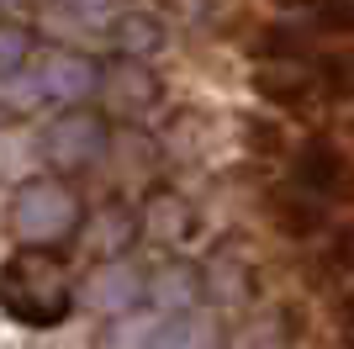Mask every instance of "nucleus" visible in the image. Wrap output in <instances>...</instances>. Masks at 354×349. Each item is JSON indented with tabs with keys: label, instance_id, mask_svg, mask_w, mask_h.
Here are the masks:
<instances>
[{
	"label": "nucleus",
	"instance_id": "aec40b11",
	"mask_svg": "<svg viewBox=\"0 0 354 349\" xmlns=\"http://www.w3.org/2000/svg\"><path fill=\"white\" fill-rule=\"evenodd\" d=\"M301 53H307V37L296 27H270L259 32V58H286V64H301Z\"/></svg>",
	"mask_w": 354,
	"mask_h": 349
},
{
	"label": "nucleus",
	"instance_id": "5701e85b",
	"mask_svg": "<svg viewBox=\"0 0 354 349\" xmlns=\"http://www.w3.org/2000/svg\"><path fill=\"white\" fill-rule=\"evenodd\" d=\"M0 6H16V0H0Z\"/></svg>",
	"mask_w": 354,
	"mask_h": 349
},
{
	"label": "nucleus",
	"instance_id": "f8f14e48",
	"mask_svg": "<svg viewBox=\"0 0 354 349\" xmlns=\"http://www.w3.org/2000/svg\"><path fill=\"white\" fill-rule=\"evenodd\" d=\"M201 276H207V302H217V307H238L254 296V270L238 260L233 249H217L201 265Z\"/></svg>",
	"mask_w": 354,
	"mask_h": 349
},
{
	"label": "nucleus",
	"instance_id": "a211bd4d",
	"mask_svg": "<svg viewBox=\"0 0 354 349\" xmlns=\"http://www.w3.org/2000/svg\"><path fill=\"white\" fill-rule=\"evenodd\" d=\"M32 154H43V143L32 148V138L21 127H0V180H27Z\"/></svg>",
	"mask_w": 354,
	"mask_h": 349
},
{
	"label": "nucleus",
	"instance_id": "4be33fe9",
	"mask_svg": "<svg viewBox=\"0 0 354 349\" xmlns=\"http://www.w3.org/2000/svg\"><path fill=\"white\" fill-rule=\"evenodd\" d=\"M74 6H95V0H74Z\"/></svg>",
	"mask_w": 354,
	"mask_h": 349
},
{
	"label": "nucleus",
	"instance_id": "20e7f679",
	"mask_svg": "<svg viewBox=\"0 0 354 349\" xmlns=\"http://www.w3.org/2000/svg\"><path fill=\"white\" fill-rule=\"evenodd\" d=\"M80 302H85L90 312H101V318L138 312V307L148 302V276L138 270V265H127L122 254L117 260H101L85 280H80Z\"/></svg>",
	"mask_w": 354,
	"mask_h": 349
},
{
	"label": "nucleus",
	"instance_id": "6ab92c4d",
	"mask_svg": "<svg viewBox=\"0 0 354 349\" xmlns=\"http://www.w3.org/2000/svg\"><path fill=\"white\" fill-rule=\"evenodd\" d=\"M32 58V32L21 21H0V74H16Z\"/></svg>",
	"mask_w": 354,
	"mask_h": 349
},
{
	"label": "nucleus",
	"instance_id": "7ed1b4c3",
	"mask_svg": "<svg viewBox=\"0 0 354 349\" xmlns=\"http://www.w3.org/2000/svg\"><path fill=\"white\" fill-rule=\"evenodd\" d=\"M106 127L101 111H90V106H64L53 122L43 127V159L53 170H90V164L106 154Z\"/></svg>",
	"mask_w": 354,
	"mask_h": 349
},
{
	"label": "nucleus",
	"instance_id": "f257e3e1",
	"mask_svg": "<svg viewBox=\"0 0 354 349\" xmlns=\"http://www.w3.org/2000/svg\"><path fill=\"white\" fill-rule=\"evenodd\" d=\"M80 302V286L69 276V260L48 244H21L0 265V312L27 328H53Z\"/></svg>",
	"mask_w": 354,
	"mask_h": 349
},
{
	"label": "nucleus",
	"instance_id": "412c9836",
	"mask_svg": "<svg viewBox=\"0 0 354 349\" xmlns=\"http://www.w3.org/2000/svg\"><path fill=\"white\" fill-rule=\"evenodd\" d=\"M312 27L328 32V37L354 32V0H317V6H312Z\"/></svg>",
	"mask_w": 354,
	"mask_h": 349
},
{
	"label": "nucleus",
	"instance_id": "2eb2a0df",
	"mask_svg": "<svg viewBox=\"0 0 354 349\" xmlns=\"http://www.w3.org/2000/svg\"><path fill=\"white\" fill-rule=\"evenodd\" d=\"M111 43L122 48V58H148L164 48V21H153L148 11H127L111 21Z\"/></svg>",
	"mask_w": 354,
	"mask_h": 349
},
{
	"label": "nucleus",
	"instance_id": "0eeeda50",
	"mask_svg": "<svg viewBox=\"0 0 354 349\" xmlns=\"http://www.w3.org/2000/svg\"><path fill=\"white\" fill-rule=\"evenodd\" d=\"M296 186L312 190V196H344V186H349V159H344L328 138H312V143H301V154H296Z\"/></svg>",
	"mask_w": 354,
	"mask_h": 349
},
{
	"label": "nucleus",
	"instance_id": "9b49d317",
	"mask_svg": "<svg viewBox=\"0 0 354 349\" xmlns=\"http://www.w3.org/2000/svg\"><path fill=\"white\" fill-rule=\"evenodd\" d=\"M143 238V217H133L127 206H101L95 217L85 222V244L101 254V260H117Z\"/></svg>",
	"mask_w": 354,
	"mask_h": 349
},
{
	"label": "nucleus",
	"instance_id": "39448f33",
	"mask_svg": "<svg viewBox=\"0 0 354 349\" xmlns=\"http://www.w3.org/2000/svg\"><path fill=\"white\" fill-rule=\"evenodd\" d=\"M101 85H106V69L90 53L59 48V53L43 58V96H53V101H64V106H85Z\"/></svg>",
	"mask_w": 354,
	"mask_h": 349
},
{
	"label": "nucleus",
	"instance_id": "423d86ee",
	"mask_svg": "<svg viewBox=\"0 0 354 349\" xmlns=\"http://www.w3.org/2000/svg\"><path fill=\"white\" fill-rule=\"evenodd\" d=\"M201 296H207V276H201V265H191V260H164L159 270L148 276V307L164 312V318L196 312Z\"/></svg>",
	"mask_w": 354,
	"mask_h": 349
},
{
	"label": "nucleus",
	"instance_id": "9d476101",
	"mask_svg": "<svg viewBox=\"0 0 354 349\" xmlns=\"http://www.w3.org/2000/svg\"><path fill=\"white\" fill-rule=\"evenodd\" d=\"M196 228V212L185 196H175V190H153L143 206V238H153V244H185Z\"/></svg>",
	"mask_w": 354,
	"mask_h": 349
},
{
	"label": "nucleus",
	"instance_id": "dca6fc26",
	"mask_svg": "<svg viewBox=\"0 0 354 349\" xmlns=\"http://www.w3.org/2000/svg\"><path fill=\"white\" fill-rule=\"evenodd\" d=\"M164 312H122V318H106V328L95 334V349H153Z\"/></svg>",
	"mask_w": 354,
	"mask_h": 349
},
{
	"label": "nucleus",
	"instance_id": "f03ea898",
	"mask_svg": "<svg viewBox=\"0 0 354 349\" xmlns=\"http://www.w3.org/2000/svg\"><path fill=\"white\" fill-rule=\"evenodd\" d=\"M11 228H16L21 244L59 249L64 238H74V233L85 228V202L64 180H21L16 202H11Z\"/></svg>",
	"mask_w": 354,
	"mask_h": 349
},
{
	"label": "nucleus",
	"instance_id": "ddd939ff",
	"mask_svg": "<svg viewBox=\"0 0 354 349\" xmlns=\"http://www.w3.org/2000/svg\"><path fill=\"white\" fill-rule=\"evenodd\" d=\"M101 90L111 96L117 111H148V106L159 101V80L143 69V58H122V64H111Z\"/></svg>",
	"mask_w": 354,
	"mask_h": 349
},
{
	"label": "nucleus",
	"instance_id": "6e6552de",
	"mask_svg": "<svg viewBox=\"0 0 354 349\" xmlns=\"http://www.w3.org/2000/svg\"><path fill=\"white\" fill-rule=\"evenodd\" d=\"M153 349H227V334L212 312H175V318H159V334Z\"/></svg>",
	"mask_w": 354,
	"mask_h": 349
},
{
	"label": "nucleus",
	"instance_id": "4468645a",
	"mask_svg": "<svg viewBox=\"0 0 354 349\" xmlns=\"http://www.w3.org/2000/svg\"><path fill=\"white\" fill-rule=\"evenodd\" d=\"M270 217H275V228L286 233V238H312V233H323L328 212H323V196H312V190H286V196H275L270 202Z\"/></svg>",
	"mask_w": 354,
	"mask_h": 349
},
{
	"label": "nucleus",
	"instance_id": "f3484780",
	"mask_svg": "<svg viewBox=\"0 0 354 349\" xmlns=\"http://www.w3.org/2000/svg\"><path fill=\"white\" fill-rule=\"evenodd\" d=\"M312 80H317V90H323L328 101H354V53H328V58H317Z\"/></svg>",
	"mask_w": 354,
	"mask_h": 349
},
{
	"label": "nucleus",
	"instance_id": "1a4fd4ad",
	"mask_svg": "<svg viewBox=\"0 0 354 349\" xmlns=\"http://www.w3.org/2000/svg\"><path fill=\"white\" fill-rule=\"evenodd\" d=\"M254 85H259V96H265L270 106H281V111H301V106L312 101V90H317V80H312L301 64H259V74H254Z\"/></svg>",
	"mask_w": 354,
	"mask_h": 349
}]
</instances>
